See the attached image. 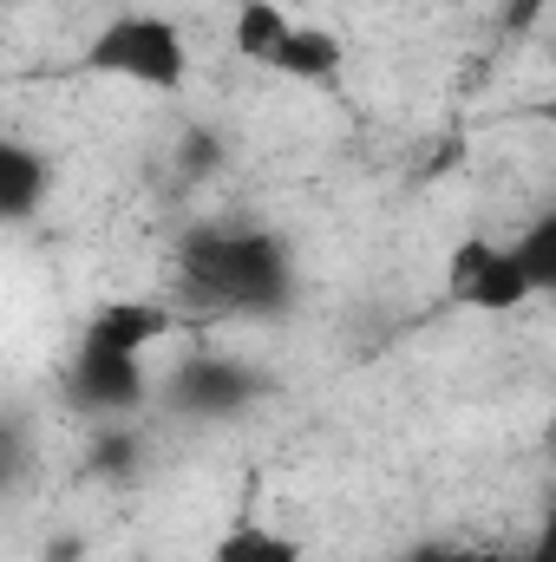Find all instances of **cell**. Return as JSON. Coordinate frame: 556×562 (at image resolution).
<instances>
[{
	"label": "cell",
	"mask_w": 556,
	"mask_h": 562,
	"mask_svg": "<svg viewBox=\"0 0 556 562\" xmlns=\"http://www.w3.org/2000/svg\"><path fill=\"white\" fill-rule=\"evenodd\" d=\"M263 393V380L236 360H190L184 373H170V406L197 413V419H230Z\"/></svg>",
	"instance_id": "6"
},
{
	"label": "cell",
	"mask_w": 556,
	"mask_h": 562,
	"mask_svg": "<svg viewBox=\"0 0 556 562\" xmlns=\"http://www.w3.org/2000/svg\"><path fill=\"white\" fill-rule=\"evenodd\" d=\"M66 386H73V400H79L86 413H132L151 380H144V353H119V347L79 340Z\"/></svg>",
	"instance_id": "5"
},
{
	"label": "cell",
	"mask_w": 556,
	"mask_h": 562,
	"mask_svg": "<svg viewBox=\"0 0 556 562\" xmlns=\"http://www.w3.org/2000/svg\"><path fill=\"white\" fill-rule=\"evenodd\" d=\"M518 562H556V504L537 517V530H531V543L518 550Z\"/></svg>",
	"instance_id": "11"
},
{
	"label": "cell",
	"mask_w": 556,
	"mask_h": 562,
	"mask_svg": "<svg viewBox=\"0 0 556 562\" xmlns=\"http://www.w3.org/2000/svg\"><path fill=\"white\" fill-rule=\"evenodd\" d=\"M236 53L263 72H281L294 86H334L341 66H347V46L334 26H314V20H294L276 0H249L236 13Z\"/></svg>",
	"instance_id": "3"
},
{
	"label": "cell",
	"mask_w": 556,
	"mask_h": 562,
	"mask_svg": "<svg viewBox=\"0 0 556 562\" xmlns=\"http://www.w3.org/2000/svg\"><path fill=\"white\" fill-rule=\"evenodd\" d=\"M46 196H53V164L26 138H7L0 144V216L7 223H33Z\"/></svg>",
	"instance_id": "7"
},
{
	"label": "cell",
	"mask_w": 556,
	"mask_h": 562,
	"mask_svg": "<svg viewBox=\"0 0 556 562\" xmlns=\"http://www.w3.org/2000/svg\"><path fill=\"white\" fill-rule=\"evenodd\" d=\"M210 562H308L301 557V543L288 537V530H276V524H230L216 543H210Z\"/></svg>",
	"instance_id": "8"
},
{
	"label": "cell",
	"mask_w": 556,
	"mask_h": 562,
	"mask_svg": "<svg viewBox=\"0 0 556 562\" xmlns=\"http://www.w3.org/2000/svg\"><path fill=\"white\" fill-rule=\"evenodd\" d=\"M445 294H452L458 307H471V314H511V307H524L537 288L524 276L518 243L471 236V243H458L452 262H445Z\"/></svg>",
	"instance_id": "4"
},
{
	"label": "cell",
	"mask_w": 556,
	"mask_h": 562,
	"mask_svg": "<svg viewBox=\"0 0 556 562\" xmlns=\"http://www.w3.org/2000/svg\"><path fill=\"white\" fill-rule=\"evenodd\" d=\"M86 72L138 86V92H184V79H190V40L164 13H119V20H105L92 33Z\"/></svg>",
	"instance_id": "2"
},
{
	"label": "cell",
	"mask_w": 556,
	"mask_h": 562,
	"mask_svg": "<svg viewBox=\"0 0 556 562\" xmlns=\"http://www.w3.org/2000/svg\"><path fill=\"white\" fill-rule=\"evenodd\" d=\"M400 562H518V557H498V550H485V543H419V550H407Z\"/></svg>",
	"instance_id": "10"
},
{
	"label": "cell",
	"mask_w": 556,
	"mask_h": 562,
	"mask_svg": "<svg viewBox=\"0 0 556 562\" xmlns=\"http://www.w3.org/2000/svg\"><path fill=\"white\" fill-rule=\"evenodd\" d=\"M518 243V256H524V276L537 294H556V210H544L531 229H518L511 236Z\"/></svg>",
	"instance_id": "9"
},
{
	"label": "cell",
	"mask_w": 556,
	"mask_h": 562,
	"mask_svg": "<svg viewBox=\"0 0 556 562\" xmlns=\"http://www.w3.org/2000/svg\"><path fill=\"white\" fill-rule=\"evenodd\" d=\"M177 288L203 314H276L294 294V262L288 243L269 229L203 223L177 243Z\"/></svg>",
	"instance_id": "1"
}]
</instances>
